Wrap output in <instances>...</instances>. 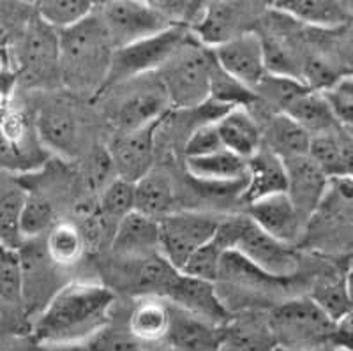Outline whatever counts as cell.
<instances>
[{
  "instance_id": "obj_1",
  "label": "cell",
  "mask_w": 353,
  "mask_h": 351,
  "mask_svg": "<svg viewBox=\"0 0 353 351\" xmlns=\"http://www.w3.org/2000/svg\"><path fill=\"white\" fill-rule=\"evenodd\" d=\"M115 297L99 283H69L57 290L32 325L39 346H81L110 321Z\"/></svg>"
},
{
  "instance_id": "obj_2",
  "label": "cell",
  "mask_w": 353,
  "mask_h": 351,
  "mask_svg": "<svg viewBox=\"0 0 353 351\" xmlns=\"http://www.w3.org/2000/svg\"><path fill=\"white\" fill-rule=\"evenodd\" d=\"M112 55L113 46L96 11L77 27L59 32V76L72 90L99 94Z\"/></svg>"
},
{
  "instance_id": "obj_3",
  "label": "cell",
  "mask_w": 353,
  "mask_h": 351,
  "mask_svg": "<svg viewBox=\"0 0 353 351\" xmlns=\"http://www.w3.org/2000/svg\"><path fill=\"white\" fill-rule=\"evenodd\" d=\"M212 240L272 279H286L297 272L299 256L293 245L261 232L249 216L221 217Z\"/></svg>"
},
{
  "instance_id": "obj_4",
  "label": "cell",
  "mask_w": 353,
  "mask_h": 351,
  "mask_svg": "<svg viewBox=\"0 0 353 351\" xmlns=\"http://www.w3.org/2000/svg\"><path fill=\"white\" fill-rule=\"evenodd\" d=\"M216 68L212 50L193 34L156 72L173 110H193L210 101V81Z\"/></svg>"
},
{
  "instance_id": "obj_5",
  "label": "cell",
  "mask_w": 353,
  "mask_h": 351,
  "mask_svg": "<svg viewBox=\"0 0 353 351\" xmlns=\"http://www.w3.org/2000/svg\"><path fill=\"white\" fill-rule=\"evenodd\" d=\"M269 318L276 346L307 351H332L336 323L321 311L311 297L279 303Z\"/></svg>"
},
{
  "instance_id": "obj_6",
  "label": "cell",
  "mask_w": 353,
  "mask_h": 351,
  "mask_svg": "<svg viewBox=\"0 0 353 351\" xmlns=\"http://www.w3.org/2000/svg\"><path fill=\"white\" fill-rule=\"evenodd\" d=\"M189 36H191L189 30L170 27L163 32L113 50L108 74H106L101 92H106L108 88L140 78V76L157 72L188 41Z\"/></svg>"
},
{
  "instance_id": "obj_7",
  "label": "cell",
  "mask_w": 353,
  "mask_h": 351,
  "mask_svg": "<svg viewBox=\"0 0 353 351\" xmlns=\"http://www.w3.org/2000/svg\"><path fill=\"white\" fill-rule=\"evenodd\" d=\"M113 90L110 120L117 132L137 131L159 124L172 110L157 74H147L108 88Z\"/></svg>"
},
{
  "instance_id": "obj_8",
  "label": "cell",
  "mask_w": 353,
  "mask_h": 351,
  "mask_svg": "<svg viewBox=\"0 0 353 351\" xmlns=\"http://www.w3.org/2000/svg\"><path fill=\"white\" fill-rule=\"evenodd\" d=\"M219 216L198 210H175L157 221L159 254L181 272L189 256L214 239Z\"/></svg>"
},
{
  "instance_id": "obj_9",
  "label": "cell",
  "mask_w": 353,
  "mask_h": 351,
  "mask_svg": "<svg viewBox=\"0 0 353 351\" xmlns=\"http://www.w3.org/2000/svg\"><path fill=\"white\" fill-rule=\"evenodd\" d=\"M96 14L105 28L113 50L159 34L170 28L168 21L152 2L137 0H113L96 6Z\"/></svg>"
},
{
  "instance_id": "obj_10",
  "label": "cell",
  "mask_w": 353,
  "mask_h": 351,
  "mask_svg": "<svg viewBox=\"0 0 353 351\" xmlns=\"http://www.w3.org/2000/svg\"><path fill=\"white\" fill-rule=\"evenodd\" d=\"M260 4L245 2H207L203 17L191 30L194 39L207 48H216L245 32H251V20Z\"/></svg>"
},
{
  "instance_id": "obj_11",
  "label": "cell",
  "mask_w": 353,
  "mask_h": 351,
  "mask_svg": "<svg viewBox=\"0 0 353 351\" xmlns=\"http://www.w3.org/2000/svg\"><path fill=\"white\" fill-rule=\"evenodd\" d=\"M18 64L21 74L32 83L59 76V32L34 17L18 43Z\"/></svg>"
},
{
  "instance_id": "obj_12",
  "label": "cell",
  "mask_w": 353,
  "mask_h": 351,
  "mask_svg": "<svg viewBox=\"0 0 353 351\" xmlns=\"http://www.w3.org/2000/svg\"><path fill=\"white\" fill-rule=\"evenodd\" d=\"M159 124L137 129V131L117 132L110 147L106 148L117 179L128 180L134 184L137 180H140L152 170L154 159H156V134Z\"/></svg>"
},
{
  "instance_id": "obj_13",
  "label": "cell",
  "mask_w": 353,
  "mask_h": 351,
  "mask_svg": "<svg viewBox=\"0 0 353 351\" xmlns=\"http://www.w3.org/2000/svg\"><path fill=\"white\" fill-rule=\"evenodd\" d=\"M212 55L221 71L251 90H254L267 74L263 41L254 30L219 44L212 48Z\"/></svg>"
},
{
  "instance_id": "obj_14",
  "label": "cell",
  "mask_w": 353,
  "mask_h": 351,
  "mask_svg": "<svg viewBox=\"0 0 353 351\" xmlns=\"http://www.w3.org/2000/svg\"><path fill=\"white\" fill-rule=\"evenodd\" d=\"M249 219L253 221L261 232L281 242L293 245L304 233L307 219L295 208L286 192L272 194L249 203Z\"/></svg>"
},
{
  "instance_id": "obj_15",
  "label": "cell",
  "mask_w": 353,
  "mask_h": 351,
  "mask_svg": "<svg viewBox=\"0 0 353 351\" xmlns=\"http://www.w3.org/2000/svg\"><path fill=\"white\" fill-rule=\"evenodd\" d=\"M165 300L173 308L214 325H223L230 318L228 309L221 300L216 284L193 279L184 274H179Z\"/></svg>"
},
{
  "instance_id": "obj_16",
  "label": "cell",
  "mask_w": 353,
  "mask_h": 351,
  "mask_svg": "<svg viewBox=\"0 0 353 351\" xmlns=\"http://www.w3.org/2000/svg\"><path fill=\"white\" fill-rule=\"evenodd\" d=\"M286 194L305 219L316 214L321 201L325 200L330 180L309 156L285 161Z\"/></svg>"
},
{
  "instance_id": "obj_17",
  "label": "cell",
  "mask_w": 353,
  "mask_h": 351,
  "mask_svg": "<svg viewBox=\"0 0 353 351\" xmlns=\"http://www.w3.org/2000/svg\"><path fill=\"white\" fill-rule=\"evenodd\" d=\"M276 339L269 318L260 312L230 316L221 325L217 351H274Z\"/></svg>"
},
{
  "instance_id": "obj_18",
  "label": "cell",
  "mask_w": 353,
  "mask_h": 351,
  "mask_svg": "<svg viewBox=\"0 0 353 351\" xmlns=\"http://www.w3.org/2000/svg\"><path fill=\"white\" fill-rule=\"evenodd\" d=\"M110 248L119 259H138L159 252V224L132 210L117 224Z\"/></svg>"
},
{
  "instance_id": "obj_19",
  "label": "cell",
  "mask_w": 353,
  "mask_h": 351,
  "mask_svg": "<svg viewBox=\"0 0 353 351\" xmlns=\"http://www.w3.org/2000/svg\"><path fill=\"white\" fill-rule=\"evenodd\" d=\"M128 267H124L125 286L131 293L140 299L145 297H157L165 299L172 284L181 272L173 268L159 252L138 259H124Z\"/></svg>"
},
{
  "instance_id": "obj_20",
  "label": "cell",
  "mask_w": 353,
  "mask_h": 351,
  "mask_svg": "<svg viewBox=\"0 0 353 351\" xmlns=\"http://www.w3.org/2000/svg\"><path fill=\"white\" fill-rule=\"evenodd\" d=\"M223 148L248 161L261 148L263 134L248 108H230L214 122Z\"/></svg>"
},
{
  "instance_id": "obj_21",
  "label": "cell",
  "mask_w": 353,
  "mask_h": 351,
  "mask_svg": "<svg viewBox=\"0 0 353 351\" xmlns=\"http://www.w3.org/2000/svg\"><path fill=\"white\" fill-rule=\"evenodd\" d=\"M245 185L242 200L245 203L267 198L272 194L286 192V166L281 157L261 147L254 156L245 161Z\"/></svg>"
},
{
  "instance_id": "obj_22",
  "label": "cell",
  "mask_w": 353,
  "mask_h": 351,
  "mask_svg": "<svg viewBox=\"0 0 353 351\" xmlns=\"http://www.w3.org/2000/svg\"><path fill=\"white\" fill-rule=\"evenodd\" d=\"M219 330L221 325L209 323L170 305V325L165 343L172 351H217Z\"/></svg>"
},
{
  "instance_id": "obj_23",
  "label": "cell",
  "mask_w": 353,
  "mask_h": 351,
  "mask_svg": "<svg viewBox=\"0 0 353 351\" xmlns=\"http://www.w3.org/2000/svg\"><path fill=\"white\" fill-rule=\"evenodd\" d=\"M272 9L293 21L325 30L343 28L352 20V4L336 0H281L274 2Z\"/></svg>"
},
{
  "instance_id": "obj_24",
  "label": "cell",
  "mask_w": 353,
  "mask_h": 351,
  "mask_svg": "<svg viewBox=\"0 0 353 351\" xmlns=\"http://www.w3.org/2000/svg\"><path fill=\"white\" fill-rule=\"evenodd\" d=\"M307 156L329 180L352 177V131L336 129L311 138Z\"/></svg>"
},
{
  "instance_id": "obj_25",
  "label": "cell",
  "mask_w": 353,
  "mask_h": 351,
  "mask_svg": "<svg viewBox=\"0 0 353 351\" xmlns=\"http://www.w3.org/2000/svg\"><path fill=\"white\" fill-rule=\"evenodd\" d=\"M36 132L44 147L61 154H74L80 145L81 131L77 115L65 106H44L36 119Z\"/></svg>"
},
{
  "instance_id": "obj_26",
  "label": "cell",
  "mask_w": 353,
  "mask_h": 351,
  "mask_svg": "<svg viewBox=\"0 0 353 351\" xmlns=\"http://www.w3.org/2000/svg\"><path fill=\"white\" fill-rule=\"evenodd\" d=\"M185 170L198 182L209 185H233L245 184V161L228 150H219L200 157H184Z\"/></svg>"
},
{
  "instance_id": "obj_27",
  "label": "cell",
  "mask_w": 353,
  "mask_h": 351,
  "mask_svg": "<svg viewBox=\"0 0 353 351\" xmlns=\"http://www.w3.org/2000/svg\"><path fill=\"white\" fill-rule=\"evenodd\" d=\"M176 192L172 177L154 166L134 182V210L159 221L175 212Z\"/></svg>"
},
{
  "instance_id": "obj_28",
  "label": "cell",
  "mask_w": 353,
  "mask_h": 351,
  "mask_svg": "<svg viewBox=\"0 0 353 351\" xmlns=\"http://www.w3.org/2000/svg\"><path fill=\"white\" fill-rule=\"evenodd\" d=\"M283 115L290 117L297 126H301L311 138L323 132L336 131V129H345L337 124L332 112L327 106L325 99L320 92L305 88L304 92L299 94L292 103L288 104L283 112ZM350 131V129H348Z\"/></svg>"
},
{
  "instance_id": "obj_29",
  "label": "cell",
  "mask_w": 353,
  "mask_h": 351,
  "mask_svg": "<svg viewBox=\"0 0 353 351\" xmlns=\"http://www.w3.org/2000/svg\"><path fill=\"white\" fill-rule=\"evenodd\" d=\"M170 325V305L165 299L145 297L137 302L129 314L128 330L141 344L165 341Z\"/></svg>"
},
{
  "instance_id": "obj_30",
  "label": "cell",
  "mask_w": 353,
  "mask_h": 351,
  "mask_svg": "<svg viewBox=\"0 0 353 351\" xmlns=\"http://www.w3.org/2000/svg\"><path fill=\"white\" fill-rule=\"evenodd\" d=\"M261 134H263L261 147L269 148L272 154L281 157L283 161L307 156L311 136L283 113L270 117L267 129L261 131Z\"/></svg>"
},
{
  "instance_id": "obj_31",
  "label": "cell",
  "mask_w": 353,
  "mask_h": 351,
  "mask_svg": "<svg viewBox=\"0 0 353 351\" xmlns=\"http://www.w3.org/2000/svg\"><path fill=\"white\" fill-rule=\"evenodd\" d=\"M85 239L80 226L71 221H61L52 226L46 233V243L44 251L52 263L57 267H71L83 256Z\"/></svg>"
},
{
  "instance_id": "obj_32",
  "label": "cell",
  "mask_w": 353,
  "mask_h": 351,
  "mask_svg": "<svg viewBox=\"0 0 353 351\" xmlns=\"http://www.w3.org/2000/svg\"><path fill=\"white\" fill-rule=\"evenodd\" d=\"M96 208L103 226L113 235L117 224L134 210V184L115 177L101 189Z\"/></svg>"
},
{
  "instance_id": "obj_33",
  "label": "cell",
  "mask_w": 353,
  "mask_h": 351,
  "mask_svg": "<svg viewBox=\"0 0 353 351\" xmlns=\"http://www.w3.org/2000/svg\"><path fill=\"white\" fill-rule=\"evenodd\" d=\"M94 11L96 4L88 0H43L36 6V17L55 32L77 27Z\"/></svg>"
},
{
  "instance_id": "obj_34",
  "label": "cell",
  "mask_w": 353,
  "mask_h": 351,
  "mask_svg": "<svg viewBox=\"0 0 353 351\" xmlns=\"http://www.w3.org/2000/svg\"><path fill=\"white\" fill-rule=\"evenodd\" d=\"M55 210L46 198L39 194L25 196L20 212V232L23 240H36L48 233L55 223Z\"/></svg>"
},
{
  "instance_id": "obj_35",
  "label": "cell",
  "mask_w": 353,
  "mask_h": 351,
  "mask_svg": "<svg viewBox=\"0 0 353 351\" xmlns=\"http://www.w3.org/2000/svg\"><path fill=\"white\" fill-rule=\"evenodd\" d=\"M311 299L325 312L334 323L352 316V295H350L348 276L339 281H329L318 286Z\"/></svg>"
},
{
  "instance_id": "obj_36",
  "label": "cell",
  "mask_w": 353,
  "mask_h": 351,
  "mask_svg": "<svg viewBox=\"0 0 353 351\" xmlns=\"http://www.w3.org/2000/svg\"><path fill=\"white\" fill-rule=\"evenodd\" d=\"M25 196L6 192L0 196V243L9 251H18L25 243L20 232V212Z\"/></svg>"
},
{
  "instance_id": "obj_37",
  "label": "cell",
  "mask_w": 353,
  "mask_h": 351,
  "mask_svg": "<svg viewBox=\"0 0 353 351\" xmlns=\"http://www.w3.org/2000/svg\"><path fill=\"white\" fill-rule=\"evenodd\" d=\"M223 256L225 251L217 245L214 240L201 245L198 251L189 256V259L181 268V274L193 279L207 281V283L216 284L219 279L221 263H223Z\"/></svg>"
},
{
  "instance_id": "obj_38",
  "label": "cell",
  "mask_w": 353,
  "mask_h": 351,
  "mask_svg": "<svg viewBox=\"0 0 353 351\" xmlns=\"http://www.w3.org/2000/svg\"><path fill=\"white\" fill-rule=\"evenodd\" d=\"M81 348L83 351H143V344L128 330V327L110 321L94 332Z\"/></svg>"
},
{
  "instance_id": "obj_39",
  "label": "cell",
  "mask_w": 353,
  "mask_h": 351,
  "mask_svg": "<svg viewBox=\"0 0 353 351\" xmlns=\"http://www.w3.org/2000/svg\"><path fill=\"white\" fill-rule=\"evenodd\" d=\"M0 303H23V270L18 251L6 249L0 256Z\"/></svg>"
},
{
  "instance_id": "obj_40",
  "label": "cell",
  "mask_w": 353,
  "mask_h": 351,
  "mask_svg": "<svg viewBox=\"0 0 353 351\" xmlns=\"http://www.w3.org/2000/svg\"><path fill=\"white\" fill-rule=\"evenodd\" d=\"M161 17L168 21L170 27L193 30L203 17L207 2H191V0H157L152 2Z\"/></svg>"
},
{
  "instance_id": "obj_41",
  "label": "cell",
  "mask_w": 353,
  "mask_h": 351,
  "mask_svg": "<svg viewBox=\"0 0 353 351\" xmlns=\"http://www.w3.org/2000/svg\"><path fill=\"white\" fill-rule=\"evenodd\" d=\"M321 97L325 99L327 106L332 112L334 119L341 128L352 131L353 124V81L352 74L343 76L341 80L321 90Z\"/></svg>"
},
{
  "instance_id": "obj_42",
  "label": "cell",
  "mask_w": 353,
  "mask_h": 351,
  "mask_svg": "<svg viewBox=\"0 0 353 351\" xmlns=\"http://www.w3.org/2000/svg\"><path fill=\"white\" fill-rule=\"evenodd\" d=\"M214 122L200 126V128L193 129V131L189 132L188 140L184 143V157L209 156V154H214V152L225 150L223 145H221Z\"/></svg>"
},
{
  "instance_id": "obj_43",
  "label": "cell",
  "mask_w": 353,
  "mask_h": 351,
  "mask_svg": "<svg viewBox=\"0 0 353 351\" xmlns=\"http://www.w3.org/2000/svg\"><path fill=\"white\" fill-rule=\"evenodd\" d=\"M0 351H37V343L32 335H9L0 337Z\"/></svg>"
},
{
  "instance_id": "obj_44",
  "label": "cell",
  "mask_w": 353,
  "mask_h": 351,
  "mask_svg": "<svg viewBox=\"0 0 353 351\" xmlns=\"http://www.w3.org/2000/svg\"><path fill=\"white\" fill-rule=\"evenodd\" d=\"M37 351H83L81 346H39L37 344Z\"/></svg>"
},
{
  "instance_id": "obj_45",
  "label": "cell",
  "mask_w": 353,
  "mask_h": 351,
  "mask_svg": "<svg viewBox=\"0 0 353 351\" xmlns=\"http://www.w3.org/2000/svg\"><path fill=\"white\" fill-rule=\"evenodd\" d=\"M274 351H307V350H295V348H285V346H276Z\"/></svg>"
},
{
  "instance_id": "obj_46",
  "label": "cell",
  "mask_w": 353,
  "mask_h": 351,
  "mask_svg": "<svg viewBox=\"0 0 353 351\" xmlns=\"http://www.w3.org/2000/svg\"><path fill=\"white\" fill-rule=\"evenodd\" d=\"M4 251H6V248L2 245V243H0V256H2V252H4Z\"/></svg>"
},
{
  "instance_id": "obj_47",
  "label": "cell",
  "mask_w": 353,
  "mask_h": 351,
  "mask_svg": "<svg viewBox=\"0 0 353 351\" xmlns=\"http://www.w3.org/2000/svg\"><path fill=\"white\" fill-rule=\"evenodd\" d=\"M2 115H4V110H2V103H0V119H2Z\"/></svg>"
},
{
  "instance_id": "obj_48",
  "label": "cell",
  "mask_w": 353,
  "mask_h": 351,
  "mask_svg": "<svg viewBox=\"0 0 353 351\" xmlns=\"http://www.w3.org/2000/svg\"><path fill=\"white\" fill-rule=\"evenodd\" d=\"M0 328H2V309H0Z\"/></svg>"
}]
</instances>
